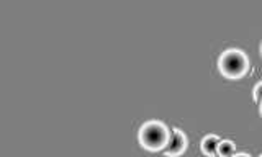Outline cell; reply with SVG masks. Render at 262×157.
I'll use <instances>...</instances> for the list:
<instances>
[{"instance_id":"cell-1","label":"cell","mask_w":262,"mask_h":157,"mask_svg":"<svg viewBox=\"0 0 262 157\" xmlns=\"http://www.w3.org/2000/svg\"><path fill=\"white\" fill-rule=\"evenodd\" d=\"M169 139V133L166 126L158 121H149L139 131V141L149 151H159L166 147Z\"/></svg>"},{"instance_id":"cell-2","label":"cell","mask_w":262,"mask_h":157,"mask_svg":"<svg viewBox=\"0 0 262 157\" xmlns=\"http://www.w3.org/2000/svg\"><path fill=\"white\" fill-rule=\"evenodd\" d=\"M248 69V59L237 49H229L220 57V71L229 79H237Z\"/></svg>"},{"instance_id":"cell-3","label":"cell","mask_w":262,"mask_h":157,"mask_svg":"<svg viewBox=\"0 0 262 157\" xmlns=\"http://www.w3.org/2000/svg\"><path fill=\"white\" fill-rule=\"evenodd\" d=\"M185 136L180 133L179 129H172L169 139H167V144L164 147V154L166 155H179L185 149Z\"/></svg>"},{"instance_id":"cell-4","label":"cell","mask_w":262,"mask_h":157,"mask_svg":"<svg viewBox=\"0 0 262 157\" xmlns=\"http://www.w3.org/2000/svg\"><path fill=\"white\" fill-rule=\"evenodd\" d=\"M220 138L216 136H207L202 141V151L207 155H218V146H220Z\"/></svg>"},{"instance_id":"cell-5","label":"cell","mask_w":262,"mask_h":157,"mask_svg":"<svg viewBox=\"0 0 262 157\" xmlns=\"http://www.w3.org/2000/svg\"><path fill=\"white\" fill-rule=\"evenodd\" d=\"M234 154V144L231 141H221L218 146V155L220 157H233Z\"/></svg>"},{"instance_id":"cell-6","label":"cell","mask_w":262,"mask_h":157,"mask_svg":"<svg viewBox=\"0 0 262 157\" xmlns=\"http://www.w3.org/2000/svg\"><path fill=\"white\" fill-rule=\"evenodd\" d=\"M254 100L257 103H262V82H259L256 88H254Z\"/></svg>"},{"instance_id":"cell-7","label":"cell","mask_w":262,"mask_h":157,"mask_svg":"<svg viewBox=\"0 0 262 157\" xmlns=\"http://www.w3.org/2000/svg\"><path fill=\"white\" fill-rule=\"evenodd\" d=\"M233 157H249V155H246V154H237V155H233Z\"/></svg>"},{"instance_id":"cell-8","label":"cell","mask_w":262,"mask_h":157,"mask_svg":"<svg viewBox=\"0 0 262 157\" xmlns=\"http://www.w3.org/2000/svg\"><path fill=\"white\" fill-rule=\"evenodd\" d=\"M260 113H262V105H260Z\"/></svg>"},{"instance_id":"cell-9","label":"cell","mask_w":262,"mask_h":157,"mask_svg":"<svg viewBox=\"0 0 262 157\" xmlns=\"http://www.w3.org/2000/svg\"><path fill=\"white\" fill-rule=\"evenodd\" d=\"M259 157H262V155H259Z\"/></svg>"}]
</instances>
